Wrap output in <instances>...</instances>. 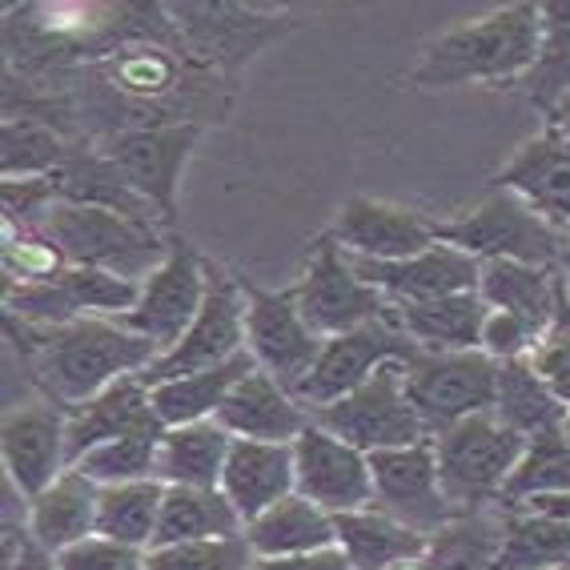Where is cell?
<instances>
[{"label": "cell", "instance_id": "obj_1", "mask_svg": "<svg viewBox=\"0 0 570 570\" xmlns=\"http://www.w3.org/2000/svg\"><path fill=\"white\" fill-rule=\"evenodd\" d=\"M4 322L12 346H21V354L29 357L37 386H45L49 402L61 410L105 394L121 377L145 374L161 357L149 337L125 330L117 317H77L57 330L24 326L12 317Z\"/></svg>", "mask_w": 570, "mask_h": 570}, {"label": "cell", "instance_id": "obj_2", "mask_svg": "<svg viewBox=\"0 0 570 570\" xmlns=\"http://www.w3.org/2000/svg\"><path fill=\"white\" fill-rule=\"evenodd\" d=\"M542 49V4H507L479 21H466L459 29L442 32L430 41L422 61L414 65L410 81L417 89H459V85H519Z\"/></svg>", "mask_w": 570, "mask_h": 570}, {"label": "cell", "instance_id": "obj_3", "mask_svg": "<svg viewBox=\"0 0 570 570\" xmlns=\"http://www.w3.org/2000/svg\"><path fill=\"white\" fill-rule=\"evenodd\" d=\"M41 234L61 249L69 265L105 269V274L129 277V282H145L154 274L169 257V242H174V229L157 222H137V217L69 202H52Z\"/></svg>", "mask_w": 570, "mask_h": 570}, {"label": "cell", "instance_id": "obj_4", "mask_svg": "<svg viewBox=\"0 0 570 570\" xmlns=\"http://www.w3.org/2000/svg\"><path fill=\"white\" fill-rule=\"evenodd\" d=\"M165 12L181 32L189 57L229 85H237V72L254 61L265 45L285 37L297 24L289 12L234 4V0H181V4H165Z\"/></svg>", "mask_w": 570, "mask_h": 570}, {"label": "cell", "instance_id": "obj_5", "mask_svg": "<svg viewBox=\"0 0 570 570\" xmlns=\"http://www.w3.org/2000/svg\"><path fill=\"white\" fill-rule=\"evenodd\" d=\"M434 454L446 499L459 514H470L479 502H502V487L527 454V439L490 410L442 430L434 439Z\"/></svg>", "mask_w": 570, "mask_h": 570}, {"label": "cell", "instance_id": "obj_6", "mask_svg": "<svg viewBox=\"0 0 570 570\" xmlns=\"http://www.w3.org/2000/svg\"><path fill=\"white\" fill-rule=\"evenodd\" d=\"M434 237L479 262L554 265L562 254L559 229H550L519 194L499 185H490V194L454 222H434Z\"/></svg>", "mask_w": 570, "mask_h": 570}, {"label": "cell", "instance_id": "obj_7", "mask_svg": "<svg viewBox=\"0 0 570 570\" xmlns=\"http://www.w3.org/2000/svg\"><path fill=\"white\" fill-rule=\"evenodd\" d=\"M309 422L357 446L362 454L430 442L426 426H422V417L406 394V362L377 366L374 377H366L354 394L337 397L322 410H309Z\"/></svg>", "mask_w": 570, "mask_h": 570}, {"label": "cell", "instance_id": "obj_8", "mask_svg": "<svg viewBox=\"0 0 570 570\" xmlns=\"http://www.w3.org/2000/svg\"><path fill=\"white\" fill-rule=\"evenodd\" d=\"M245 294L237 274H229L222 262L205 257V306L189 334L177 342L169 354H161L154 366L145 370L141 386H161L185 374H202V370L225 366L229 357L245 354Z\"/></svg>", "mask_w": 570, "mask_h": 570}, {"label": "cell", "instance_id": "obj_9", "mask_svg": "<svg viewBox=\"0 0 570 570\" xmlns=\"http://www.w3.org/2000/svg\"><path fill=\"white\" fill-rule=\"evenodd\" d=\"M406 394L426 434L459 426L474 414H490L499 402V362L482 350L422 354L406 366Z\"/></svg>", "mask_w": 570, "mask_h": 570}, {"label": "cell", "instance_id": "obj_10", "mask_svg": "<svg viewBox=\"0 0 570 570\" xmlns=\"http://www.w3.org/2000/svg\"><path fill=\"white\" fill-rule=\"evenodd\" d=\"M245 294V346L254 354L257 370L277 377L289 394L317 366L326 337H317L297 309L294 289H262L257 282L237 274Z\"/></svg>", "mask_w": 570, "mask_h": 570}, {"label": "cell", "instance_id": "obj_11", "mask_svg": "<svg viewBox=\"0 0 570 570\" xmlns=\"http://www.w3.org/2000/svg\"><path fill=\"white\" fill-rule=\"evenodd\" d=\"M294 297H297L302 317H306V326L314 330L317 337L354 334V330L386 322V317L394 314L386 294H377L374 285H366L350 269L342 245L330 234L317 242L306 277L294 285Z\"/></svg>", "mask_w": 570, "mask_h": 570}, {"label": "cell", "instance_id": "obj_12", "mask_svg": "<svg viewBox=\"0 0 570 570\" xmlns=\"http://www.w3.org/2000/svg\"><path fill=\"white\" fill-rule=\"evenodd\" d=\"M202 306H205V257L181 234H174L169 257L145 277L137 306L117 317V322L125 330H132V334L149 337L161 354H169L189 334Z\"/></svg>", "mask_w": 570, "mask_h": 570}, {"label": "cell", "instance_id": "obj_13", "mask_svg": "<svg viewBox=\"0 0 570 570\" xmlns=\"http://www.w3.org/2000/svg\"><path fill=\"white\" fill-rule=\"evenodd\" d=\"M374 474V507L417 534H439L446 522L459 519L454 502L446 499L439 479V454L434 439L402 450H374L370 454Z\"/></svg>", "mask_w": 570, "mask_h": 570}, {"label": "cell", "instance_id": "obj_14", "mask_svg": "<svg viewBox=\"0 0 570 570\" xmlns=\"http://www.w3.org/2000/svg\"><path fill=\"white\" fill-rule=\"evenodd\" d=\"M197 137H202V125H157V129H125L97 137V149L165 217V225H174L177 185H181V169L194 154Z\"/></svg>", "mask_w": 570, "mask_h": 570}, {"label": "cell", "instance_id": "obj_15", "mask_svg": "<svg viewBox=\"0 0 570 570\" xmlns=\"http://www.w3.org/2000/svg\"><path fill=\"white\" fill-rule=\"evenodd\" d=\"M417 357H422V350L397 330L394 314H390L386 322L362 326V330H354V334L326 337L317 366L309 370L306 382L294 390V397L306 410H322V406H330V402H337V397L354 394L366 377H374L377 366H386V362H406L410 366Z\"/></svg>", "mask_w": 570, "mask_h": 570}, {"label": "cell", "instance_id": "obj_16", "mask_svg": "<svg viewBox=\"0 0 570 570\" xmlns=\"http://www.w3.org/2000/svg\"><path fill=\"white\" fill-rule=\"evenodd\" d=\"M294 470H297V494L326 510L330 519L374 507L370 454L334 439L330 430L314 426V422L294 439Z\"/></svg>", "mask_w": 570, "mask_h": 570}, {"label": "cell", "instance_id": "obj_17", "mask_svg": "<svg viewBox=\"0 0 570 570\" xmlns=\"http://www.w3.org/2000/svg\"><path fill=\"white\" fill-rule=\"evenodd\" d=\"M69 410L57 402H24L4 414L0 426V450H4V474L24 499H37L69 470V446H65Z\"/></svg>", "mask_w": 570, "mask_h": 570}, {"label": "cell", "instance_id": "obj_18", "mask_svg": "<svg viewBox=\"0 0 570 570\" xmlns=\"http://www.w3.org/2000/svg\"><path fill=\"white\" fill-rule=\"evenodd\" d=\"M350 269L377 294H386L390 306H417V302H434V297L470 294L479 289L482 262L462 254L454 245H430L426 254L406 257V262H366V257H350Z\"/></svg>", "mask_w": 570, "mask_h": 570}, {"label": "cell", "instance_id": "obj_19", "mask_svg": "<svg viewBox=\"0 0 570 570\" xmlns=\"http://www.w3.org/2000/svg\"><path fill=\"white\" fill-rule=\"evenodd\" d=\"M342 254L366 257V262H406V257L426 254L434 237V222L397 209V205L374 202V197H350L337 209V222L330 229Z\"/></svg>", "mask_w": 570, "mask_h": 570}, {"label": "cell", "instance_id": "obj_20", "mask_svg": "<svg viewBox=\"0 0 570 570\" xmlns=\"http://www.w3.org/2000/svg\"><path fill=\"white\" fill-rule=\"evenodd\" d=\"M490 185L519 194L550 229L562 234L570 225V137L554 129L530 137Z\"/></svg>", "mask_w": 570, "mask_h": 570}, {"label": "cell", "instance_id": "obj_21", "mask_svg": "<svg viewBox=\"0 0 570 570\" xmlns=\"http://www.w3.org/2000/svg\"><path fill=\"white\" fill-rule=\"evenodd\" d=\"M125 434H165V422L157 417L149 386L141 377H121L112 382L105 394L89 397L81 406L69 410V426H65V446H69V466L97 450L101 442L125 439Z\"/></svg>", "mask_w": 570, "mask_h": 570}, {"label": "cell", "instance_id": "obj_22", "mask_svg": "<svg viewBox=\"0 0 570 570\" xmlns=\"http://www.w3.org/2000/svg\"><path fill=\"white\" fill-rule=\"evenodd\" d=\"M222 494L234 502L242 522L249 527L265 510L297 494L294 442H249L234 439L229 462L222 474Z\"/></svg>", "mask_w": 570, "mask_h": 570}, {"label": "cell", "instance_id": "obj_23", "mask_svg": "<svg viewBox=\"0 0 570 570\" xmlns=\"http://www.w3.org/2000/svg\"><path fill=\"white\" fill-rule=\"evenodd\" d=\"M214 422L222 430H229L234 439L294 442L309 426V410L277 377H269L265 370H254L245 382H237L234 394L225 397Z\"/></svg>", "mask_w": 570, "mask_h": 570}, {"label": "cell", "instance_id": "obj_24", "mask_svg": "<svg viewBox=\"0 0 570 570\" xmlns=\"http://www.w3.org/2000/svg\"><path fill=\"white\" fill-rule=\"evenodd\" d=\"M97 510H101V487L85 479L81 470H65L45 494L29 502V539L57 559L61 550L97 534Z\"/></svg>", "mask_w": 570, "mask_h": 570}, {"label": "cell", "instance_id": "obj_25", "mask_svg": "<svg viewBox=\"0 0 570 570\" xmlns=\"http://www.w3.org/2000/svg\"><path fill=\"white\" fill-rule=\"evenodd\" d=\"M490 306L479 289L470 294L434 297L417 306H394L397 330L414 342L422 354H462V350H482V326H487Z\"/></svg>", "mask_w": 570, "mask_h": 570}, {"label": "cell", "instance_id": "obj_26", "mask_svg": "<svg viewBox=\"0 0 570 570\" xmlns=\"http://www.w3.org/2000/svg\"><path fill=\"white\" fill-rule=\"evenodd\" d=\"M234 450V434L209 422H194V426L165 430L161 446H157V470L154 479L165 487H197V490H222L225 462Z\"/></svg>", "mask_w": 570, "mask_h": 570}, {"label": "cell", "instance_id": "obj_27", "mask_svg": "<svg viewBox=\"0 0 570 570\" xmlns=\"http://www.w3.org/2000/svg\"><path fill=\"white\" fill-rule=\"evenodd\" d=\"M245 547L254 559H289V554H314V550L337 547V530L322 507H314L302 494H289L245 527Z\"/></svg>", "mask_w": 570, "mask_h": 570}, {"label": "cell", "instance_id": "obj_28", "mask_svg": "<svg viewBox=\"0 0 570 570\" xmlns=\"http://www.w3.org/2000/svg\"><path fill=\"white\" fill-rule=\"evenodd\" d=\"M337 547L350 559L354 570H390L397 562L426 559L430 539L417 530L402 527L397 519H390L386 510H354V514H334Z\"/></svg>", "mask_w": 570, "mask_h": 570}, {"label": "cell", "instance_id": "obj_29", "mask_svg": "<svg viewBox=\"0 0 570 570\" xmlns=\"http://www.w3.org/2000/svg\"><path fill=\"white\" fill-rule=\"evenodd\" d=\"M214 539H245V522L234 510V502L225 499L222 490L165 487V502H161V519H157L154 547L214 542Z\"/></svg>", "mask_w": 570, "mask_h": 570}, {"label": "cell", "instance_id": "obj_30", "mask_svg": "<svg viewBox=\"0 0 570 570\" xmlns=\"http://www.w3.org/2000/svg\"><path fill=\"white\" fill-rule=\"evenodd\" d=\"M254 370H257L254 354L245 350V354L229 357L225 366L174 377V382H161V386L149 390V397H154V410L165 422V430L194 426V422H209V417L222 410L225 397L234 394L237 382H245Z\"/></svg>", "mask_w": 570, "mask_h": 570}, {"label": "cell", "instance_id": "obj_31", "mask_svg": "<svg viewBox=\"0 0 570 570\" xmlns=\"http://www.w3.org/2000/svg\"><path fill=\"white\" fill-rule=\"evenodd\" d=\"M554 289H559L554 265L482 262V277H479L482 302L490 309L522 317L539 337L550 326V314H554Z\"/></svg>", "mask_w": 570, "mask_h": 570}, {"label": "cell", "instance_id": "obj_32", "mask_svg": "<svg viewBox=\"0 0 570 570\" xmlns=\"http://www.w3.org/2000/svg\"><path fill=\"white\" fill-rule=\"evenodd\" d=\"M494 414L530 442L542 439V434H562L570 410L550 394V386L530 370L527 357H519V362H499V402H494Z\"/></svg>", "mask_w": 570, "mask_h": 570}, {"label": "cell", "instance_id": "obj_33", "mask_svg": "<svg viewBox=\"0 0 570 570\" xmlns=\"http://www.w3.org/2000/svg\"><path fill=\"white\" fill-rule=\"evenodd\" d=\"M570 562V522L539 510H510L490 570H554Z\"/></svg>", "mask_w": 570, "mask_h": 570}, {"label": "cell", "instance_id": "obj_34", "mask_svg": "<svg viewBox=\"0 0 570 570\" xmlns=\"http://www.w3.org/2000/svg\"><path fill=\"white\" fill-rule=\"evenodd\" d=\"M161 502H165L161 479L105 487L101 510H97V534H105L112 542H125V547L149 550L157 534V519H161Z\"/></svg>", "mask_w": 570, "mask_h": 570}, {"label": "cell", "instance_id": "obj_35", "mask_svg": "<svg viewBox=\"0 0 570 570\" xmlns=\"http://www.w3.org/2000/svg\"><path fill=\"white\" fill-rule=\"evenodd\" d=\"M72 141L41 117H4L0 125V169L4 181H32L61 169Z\"/></svg>", "mask_w": 570, "mask_h": 570}, {"label": "cell", "instance_id": "obj_36", "mask_svg": "<svg viewBox=\"0 0 570 570\" xmlns=\"http://www.w3.org/2000/svg\"><path fill=\"white\" fill-rule=\"evenodd\" d=\"M522 92L547 117L570 92V0H542V49L522 77Z\"/></svg>", "mask_w": 570, "mask_h": 570}, {"label": "cell", "instance_id": "obj_37", "mask_svg": "<svg viewBox=\"0 0 570 570\" xmlns=\"http://www.w3.org/2000/svg\"><path fill=\"white\" fill-rule=\"evenodd\" d=\"M502 542V522H490L482 514H459L454 522L430 534L426 567L430 570H490Z\"/></svg>", "mask_w": 570, "mask_h": 570}, {"label": "cell", "instance_id": "obj_38", "mask_svg": "<svg viewBox=\"0 0 570 570\" xmlns=\"http://www.w3.org/2000/svg\"><path fill=\"white\" fill-rule=\"evenodd\" d=\"M539 494H570V446L562 434H542L527 442V454L502 487V502L510 510Z\"/></svg>", "mask_w": 570, "mask_h": 570}, {"label": "cell", "instance_id": "obj_39", "mask_svg": "<svg viewBox=\"0 0 570 570\" xmlns=\"http://www.w3.org/2000/svg\"><path fill=\"white\" fill-rule=\"evenodd\" d=\"M165 434H125V439L101 442L97 450H89L77 466L85 479H92L97 487H125V482H141L154 479L157 470V446H161Z\"/></svg>", "mask_w": 570, "mask_h": 570}, {"label": "cell", "instance_id": "obj_40", "mask_svg": "<svg viewBox=\"0 0 570 570\" xmlns=\"http://www.w3.org/2000/svg\"><path fill=\"white\" fill-rule=\"evenodd\" d=\"M65 289H69L72 306L81 309V317H101L112 314L121 317L137 306L141 297V282H129V277L105 274V269H85V265H69L61 274Z\"/></svg>", "mask_w": 570, "mask_h": 570}, {"label": "cell", "instance_id": "obj_41", "mask_svg": "<svg viewBox=\"0 0 570 570\" xmlns=\"http://www.w3.org/2000/svg\"><path fill=\"white\" fill-rule=\"evenodd\" d=\"M254 554L245 539L177 542V547L145 550V570H249Z\"/></svg>", "mask_w": 570, "mask_h": 570}, {"label": "cell", "instance_id": "obj_42", "mask_svg": "<svg viewBox=\"0 0 570 570\" xmlns=\"http://www.w3.org/2000/svg\"><path fill=\"white\" fill-rule=\"evenodd\" d=\"M57 570H145V550L112 542L105 534H92V539L61 550Z\"/></svg>", "mask_w": 570, "mask_h": 570}, {"label": "cell", "instance_id": "obj_43", "mask_svg": "<svg viewBox=\"0 0 570 570\" xmlns=\"http://www.w3.org/2000/svg\"><path fill=\"white\" fill-rule=\"evenodd\" d=\"M539 334L514 314H502V309H490L487 326H482V354H490L494 362H519L534 350Z\"/></svg>", "mask_w": 570, "mask_h": 570}, {"label": "cell", "instance_id": "obj_44", "mask_svg": "<svg viewBox=\"0 0 570 570\" xmlns=\"http://www.w3.org/2000/svg\"><path fill=\"white\" fill-rule=\"evenodd\" d=\"M249 570H354L342 547L314 550V554H289V559H254Z\"/></svg>", "mask_w": 570, "mask_h": 570}, {"label": "cell", "instance_id": "obj_45", "mask_svg": "<svg viewBox=\"0 0 570 570\" xmlns=\"http://www.w3.org/2000/svg\"><path fill=\"white\" fill-rule=\"evenodd\" d=\"M559 274V269H554ZM542 342H550V346H559L570 354V297L567 289H562V277H559V289H554V314H550V326L542 330Z\"/></svg>", "mask_w": 570, "mask_h": 570}, {"label": "cell", "instance_id": "obj_46", "mask_svg": "<svg viewBox=\"0 0 570 570\" xmlns=\"http://www.w3.org/2000/svg\"><path fill=\"white\" fill-rule=\"evenodd\" d=\"M52 567H57V562H52L49 550H41L32 539H24L17 562H12V567H4V570H52Z\"/></svg>", "mask_w": 570, "mask_h": 570}, {"label": "cell", "instance_id": "obj_47", "mask_svg": "<svg viewBox=\"0 0 570 570\" xmlns=\"http://www.w3.org/2000/svg\"><path fill=\"white\" fill-rule=\"evenodd\" d=\"M547 129H554V132H562V137H570V92L562 97L554 109L547 112Z\"/></svg>", "mask_w": 570, "mask_h": 570}, {"label": "cell", "instance_id": "obj_48", "mask_svg": "<svg viewBox=\"0 0 570 570\" xmlns=\"http://www.w3.org/2000/svg\"><path fill=\"white\" fill-rule=\"evenodd\" d=\"M554 269H559V277H562V289H567V297H570V249H562V254H559V262H554Z\"/></svg>", "mask_w": 570, "mask_h": 570}, {"label": "cell", "instance_id": "obj_49", "mask_svg": "<svg viewBox=\"0 0 570 570\" xmlns=\"http://www.w3.org/2000/svg\"><path fill=\"white\" fill-rule=\"evenodd\" d=\"M390 570H430L422 559H410V562H397V567H390Z\"/></svg>", "mask_w": 570, "mask_h": 570}, {"label": "cell", "instance_id": "obj_50", "mask_svg": "<svg viewBox=\"0 0 570 570\" xmlns=\"http://www.w3.org/2000/svg\"><path fill=\"white\" fill-rule=\"evenodd\" d=\"M562 249H570V225L562 229Z\"/></svg>", "mask_w": 570, "mask_h": 570}, {"label": "cell", "instance_id": "obj_51", "mask_svg": "<svg viewBox=\"0 0 570 570\" xmlns=\"http://www.w3.org/2000/svg\"><path fill=\"white\" fill-rule=\"evenodd\" d=\"M562 439H567V446H570V434H567V430H562Z\"/></svg>", "mask_w": 570, "mask_h": 570}, {"label": "cell", "instance_id": "obj_52", "mask_svg": "<svg viewBox=\"0 0 570 570\" xmlns=\"http://www.w3.org/2000/svg\"><path fill=\"white\" fill-rule=\"evenodd\" d=\"M567 434H570V414H567Z\"/></svg>", "mask_w": 570, "mask_h": 570}, {"label": "cell", "instance_id": "obj_53", "mask_svg": "<svg viewBox=\"0 0 570 570\" xmlns=\"http://www.w3.org/2000/svg\"><path fill=\"white\" fill-rule=\"evenodd\" d=\"M554 570H570V562H567V567H554Z\"/></svg>", "mask_w": 570, "mask_h": 570}]
</instances>
